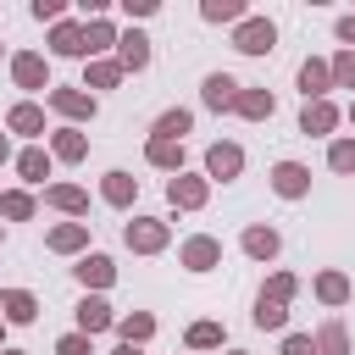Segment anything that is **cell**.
I'll list each match as a JSON object with an SVG mask.
<instances>
[{
    "label": "cell",
    "mask_w": 355,
    "mask_h": 355,
    "mask_svg": "<svg viewBox=\"0 0 355 355\" xmlns=\"http://www.w3.org/2000/svg\"><path fill=\"white\" fill-rule=\"evenodd\" d=\"M272 39H277V28L255 17V22H244V28H239V39H233V44H239L244 55H266V50H272Z\"/></svg>",
    "instance_id": "obj_1"
},
{
    "label": "cell",
    "mask_w": 355,
    "mask_h": 355,
    "mask_svg": "<svg viewBox=\"0 0 355 355\" xmlns=\"http://www.w3.org/2000/svg\"><path fill=\"white\" fill-rule=\"evenodd\" d=\"M305 183H311V172H305V166H294V161H283V166L272 172V189H277V194H288V200H300V194H305Z\"/></svg>",
    "instance_id": "obj_2"
},
{
    "label": "cell",
    "mask_w": 355,
    "mask_h": 355,
    "mask_svg": "<svg viewBox=\"0 0 355 355\" xmlns=\"http://www.w3.org/2000/svg\"><path fill=\"white\" fill-rule=\"evenodd\" d=\"M205 105H216V111H222V105H239V83H233L227 72H211V78H205Z\"/></svg>",
    "instance_id": "obj_3"
},
{
    "label": "cell",
    "mask_w": 355,
    "mask_h": 355,
    "mask_svg": "<svg viewBox=\"0 0 355 355\" xmlns=\"http://www.w3.org/2000/svg\"><path fill=\"white\" fill-rule=\"evenodd\" d=\"M205 166H211V178H233V172L244 166V155H239V144H216V150L205 155Z\"/></svg>",
    "instance_id": "obj_4"
},
{
    "label": "cell",
    "mask_w": 355,
    "mask_h": 355,
    "mask_svg": "<svg viewBox=\"0 0 355 355\" xmlns=\"http://www.w3.org/2000/svg\"><path fill=\"white\" fill-rule=\"evenodd\" d=\"M161 239H166L161 222H133V227H128V244H133V250H161Z\"/></svg>",
    "instance_id": "obj_5"
},
{
    "label": "cell",
    "mask_w": 355,
    "mask_h": 355,
    "mask_svg": "<svg viewBox=\"0 0 355 355\" xmlns=\"http://www.w3.org/2000/svg\"><path fill=\"white\" fill-rule=\"evenodd\" d=\"M216 255H222V250H216L211 239H189V244H183V261H189L194 272H205V266H216Z\"/></svg>",
    "instance_id": "obj_6"
},
{
    "label": "cell",
    "mask_w": 355,
    "mask_h": 355,
    "mask_svg": "<svg viewBox=\"0 0 355 355\" xmlns=\"http://www.w3.org/2000/svg\"><path fill=\"white\" fill-rule=\"evenodd\" d=\"M105 322H111V311H105V300H83V305H78V327H83V333H100Z\"/></svg>",
    "instance_id": "obj_7"
},
{
    "label": "cell",
    "mask_w": 355,
    "mask_h": 355,
    "mask_svg": "<svg viewBox=\"0 0 355 355\" xmlns=\"http://www.w3.org/2000/svg\"><path fill=\"white\" fill-rule=\"evenodd\" d=\"M172 200H178V205H200V200H205V183H200V178H172Z\"/></svg>",
    "instance_id": "obj_8"
},
{
    "label": "cell",
    "mask_w": 355,
    "mask_h": 355,
    "mask_svg": "<svg viewBox=\"0 0 355 355\" xmlns=\"http://www.w3.org/2000/svg\"><path fill=\"white\" fill-rule=\"evenodd\" d=\"M244 250H250V255H277V233H272V227H250V233H244Z\"/></svg>",
    "instance_id": "obj_9"
},
{
    "label": "cell",
    "mask_w": 355,
    "mask_h": 355,
    "mask_svg": "<svg viewBox=\"0 0 355 355\" xmlns=\"http://www.w3.org/2000/svg\"><path fill=\"white\" fill-rule=\"evenodd\" d=\"M122 61H128V67H144V61H150V39H144V33H128V39H122Z\"/></svg>",
    "instance_id": "obj_10"
},
{
    "label": "cell",
    "mask_w": 355,
    "mask_h": 355,
    "mask_svg": "<svg viewBox=\"0 0 355 355\" xmlns=\"http://www.w3.org/2000/svg\"><path fill=\"white\" fill-rule=\"evenodd\" d=\"M17 83L39 89V83H44V61H39V55H17Z\"/></svg>",
    "instance_id": "obj_11"
},
{
    "label": "cell",
    "mask_w": 355,
    "mask_h": 355,
    "mask_svg": "<svg viewBox=\"0 0 355 355\" xmlns=\"http://www.w3.org/2000/svg\"><path fill=\"white\" fill-rule=\"evenodd\" d=\"M327 128H333V105H327V100L305 105V133H327Z\"/></svg>",
    "instance_id": "obj_12"
},
{
    "label": "cell",
    "mask_w": 355,
    "mask_h": 355,
    "mask_svg": "<svg viewBox=\"0 0 355 355\" xmlns=\"http://www.w3.org/2000/svg\"><path fill=\"white\" fill-rule=\"evenodd\" d=\"M128 194H133V178L128 172H105V200L111 205H128Z\"/></svg>",
    "instance_id": "obj_13"
},
{
    "label": "cell",
    "mask_w": 355,
    "mask_h": 355,
    "mask_svg": "<svg viewBox=\"0 0 355 355\" xmlns=\"http://www.w3.org/2000/svg\"><path fill=\"white\" fill-rule=\"evenodd\" d=\"M300 89H305V94H322V89H327V67H322V61H305V72H300Z\"/></svg>",
    "instance_id": "obj_14"
},
{
    "label": "cell",
    "mask_w": 355,
    "mask_h": 355,
    "mask_svg": "<svg viewBox=\"0 0 355 355\" xmlns=\"http://www.w3.org/2000/svg\"><path fill=\"white\" fill-rule=\"evenodd\" d=\"M50 100H55L61 111H72V116H89V111H94V100H83V94H72V89H55Z\"/></svg>",
    "instance_id": "obj_15"
},
{
    "label": "cell",
    "mask_w": 355,
    "mask_h": 355,
    "mask_svg": "<svg viewBox=\"0 0 355 355\" xmlns=\"http://www.w3.org/2000/svg\"><path fill=\"white\" fill-rule=\"evenodd\" d=\"M78 277H83V283H111V261H105V255H89V261L78 266Z\"/></svg>",
    "instance_id": "obj_16"
},
{
    "label": "cell",
    "mask_w": 355,
    "mask_h": 355,
    "mask_svg": "<svg viewBox=\"0 0 355 355\" xmlns=\"http://www.w3.org/2000/svg\"><path fill=\"white\" fill-rule=\"evenodd\" d=\"M11 128H17V133H39V128H44V116H39L33 105H17V111H11Z\"/></svg>",
    "instance_id": "obj_17"
},
{
    "label": "cell",
    "mask_w": 355,
    "mask_h": 355,
    "mask_svg": "<svg viewBox=\"0 0 355 355\" xmlns=\"http://www.w3.org/2000/svg\"><path fill=\"white\" fill-rule=\"evenodd\" d=\"M155 133H161V139H178V133H189V111H166V116L155 122Z\"/></svg>",
    "instance_id": "obj_18"
},
{
    "label": "cell",
    "mask_w": 355,
    "mask_h": 355,
    "mask_svg": "<svg viewBox=\"0 0 355 355\" xmlns=\"http://www.w3.org/2000/svg\"><path fill=\"white\" fill-rule=\"evenodd\" d=\"M150 161H155V166H178V161H183V150H178L172 139H155V144H150Z\"/></svg>",
    "instance_id": "obj_19"
},
{
    "label": "cell",
    "mask_w": 355,
    "mask_h": 355,
    "mask_svg": "<svg viewBox=\"0 0 355 355\" xmlns=\"http://www.w3.org/2000/svg\"><path fill=\"white\" fill-rule=\"evenodd\" d=\"M6 316L11 322H33V294H6Z\"/></svg>",
    "instance_id": "obj_20"
},
{
    "label": "cell",
    "mask_w": 355,
    "mask_h": 355,
    "mask_svg": "<svg viewBox=\"0 0 355 355\" xmlns=\"http://www.w3.org/2000/svg\"><path fill=\"white\" fill-rule=\"evenodd\" d=\"M255 322H261V327H283V300H266V294H261V305H255Z\"/></svg>",
    "instance_id": "obj_21"
},
{
    "label": "cell",
    "mask_w": 355,
    "mask_h": 355,
    "mask_svg": "<svg viewBox=\"0 0 355 355\" xmlns=\"http://www.w3.org/2000/svg\"><path fill=\"white\" fill-rule=\"evenodd\" d=\"M189 344L194 349H211V344H222V327L216 322H200V327H189Z\"/></svg>",
    "instance_id": "obj_22"
},
{
    "label": "cell",
    "mask_w": 355,
    "mask_h": 355,
    "mask_svg": "<svg viewBox=\"0 0 355 355\" xmlns=\"http://www.w3.org/2000/svg\"><path fill=\"white\" fill-rule=\"evenodd\" d=\"M55 50L61 55H83V33L78 28H55Z\"/></svg>",
    "instance_id": "obj_23"
},
{
    "label": "cell",
    "mask_w": 355,
    "mask_h": 355,
    "mask_svg": "<svg viewBox=\"0 0 355 355\" xmlns=\"http://www.w3.org/2000/svg\"><path fill=\"white\" fill-rule=\"evenodd\" d=\"M239 111L244 116H272V94H239Z\"/></svg>",
    "instance_id": "obj_24"
},
{
    "label": "cell",
    "mask_w": 355,
    "mask_h": 355,
    "mask_svg": "<svg viewBox=\"0 0 355 355\" xmlns=\"http://www.w3.org/2000/svg\"><path fill=\"white\" fill-rule=\"evenodd\" d=\"M150 327H155L150 316H128V322H122V344H139V338H150Z\"/></svg>",
    "instance_id": "obj_25"
},
{
    "label": "cell",
    "mask_w": 355,
    "mask_h": 355,
    "mask_svg": "<svg viewBox=\"0 0 355 355\" xmlns=\"http://www.w3.org/2000/svg\"><path fill=\"white\" fill-rule=\"evenodd\" d=\"M327 161H333V166H338V172H355V139H338V144H333V155H327Z\"/></svg>",
    "instance_id": "obj_26"
},
{
    "label": "cell",
    "mask_w": 355,
    "mask_h": 355,
    "mask_svg": "<svg viewBox=\"0 0 355 355\" xmlns=\"http://www.w3.org/2000/svg\"><path fill=\"white\" fill-rule=\"evenodd\" d=\"M316 288H322V300H333V305H338V300H344V294H349V283H344V277H338V272H327V277H322V283H316Z\"/></svg>",
    "instance_id": "obj_27"
},
{
    "label": "cell",
    "mask_w": 355,
    "mask_h": 355,
    "mask_svg": "<svg viewBox=\"0 0 355 355\" xmlns=\"http://www.w3.org/2000/svg\"><path fill=\"white\" fill-rule=\"evenodd\" d=\"M55 155H61V161H78V155H83V139H78V133H61V139H55Z\"/></svg>",
    "instance_id": "obj_28"
},
{
    "label": "cell",
    "mask_w": 355,
    "mask_h": 355,
    "mask_svg": "<svg viewBox=\"0 0 355 355\" xmlns=\"http://www.w3.org/2000/svg\"><path fill=\"white\" fill-rule=\"evenodd\" d=\"M22 178H28V183L44 178V150H28V155H22Z\"/></svg>",
    "instance_id": "obj_29"
},
{
    "label": "cell",
    "mask_w": 355,
    "mask_h": 355,
    "mask_svg": "<svg viewBox=\"0 0 355 355\" xmlns=\"http://www.w3.org/2000/svg\"><path fill=\"white\" fill-rule=\"evenodd\" d=\"M50 244H55V250H78V244H83V227H55Z\"/></svg>",
    "instance_id": "obj_30"
},
{
    "label": "cell",
    "mask_w": 355,
    "mask_h": 355,
    "mask_svg": "<svg viewBox=\"0 0 355 355\" xmlns=\"http://www.w3.org/2000/svg\"><path fill=\"white\" fill-rule=\"evenodd\" d=\"M205 17H211V22H227V17H239V6H233V0H211Z\"/></svg>",
    "instance_id": "obj_31"
},
{
    "label": "cell",
    "mask_w": 355,
    "mask_h": 355,
    "mask_svg": "<svg viewBox=\"0 0 355 355\" xmlns=\"http://www.w3.org/2000/svg\"><path fill=\"white\" fill-rule=\"evenodd\" d=\"M100 44H111V28H105V22H94V28L83 33V50H100Z\"/></svg>",
    "instance_id": "obj_32"
},
{
    "label": "cell",
    "mask_w": 355,
    "mask_h": 355,
    "mask_svg": "<svg viewBox=\"0 0 355 355\" xmlns=\"http://www.w3.org/2000/svg\"><path fill=\"white\" fill-rule=\"evenodd\" d=\"M0 211H6V216H28L33 205H28V194H6V200H0Z\"/></svg>",
    "instance_id": "obj_33"
},
{
    "label": "cell",
    "mask_w": 355,
    "mask_h": 355,
    "mask_svg": "<svg viewBox=\"0 0 355 355\" xmlns=\"http://www.w3.org/2000/svg\"><path fill=\"white\" fill-rule=\"evenodd\" d=\"M55 355H89V338H83V333H72V338H61V344H55Z\"/></svg>",
    "instance_id": "obj_34"
},
{
    "label": "cell",
    "mask_w": 355,
    "mask_h": 355,
    "mask_svg": "<svg viewBox=\"0 0 355 355\" xmlns=\"http://www.w3.org/2000/svg\"><path fill=\"white\" fill-rule=\"evenodd\" d=\"M327 78H338V83H355V55H338V61H333V72H327Z\"/></svg>",
    "instance_id": "obj_35"
},
{
    "label": "cell",
    "mask_w": 355,
    "mask_h": 355,
    "mask_svg": "<svg viewBox=\"0 0 355 355\" xmlns=\"http://www.w3.org/2000/svg\"><path fill=\"white\" fill-rule=\"evenodd\" d=\"M50 200H55V205H67V211H78V205H83V194H78V189H50Z\"/></svg>",
    "instance_id": "obj_36"
},
{
    "label": "cell",
    "mask_w": 355,
    "mask_h": 355,
    "mask_svg": "<svg viewBox=\"0 0 355 355\" xmlns=\"http://www.w3.org/2000/svg\"><path fill=\"white\" fill-rule=\"evenodd\" d=\"M283 355H316V344H311V338H305V333H294V338H288V344H283Z\"/></svg>",
    "instance_id": "obj_37"
},
{
    "label": "cell",
    "mask_w": 355,
    "mask_h": 355,
    "mask_svg": "<svg viewBox=\"0 0 355 355\" xmlns=\"http://www.w3.org/2000/svg\"><path fill=\"white\" fill-rule=\"evenodd\" d=\"M322 349H327V355H344V327H327V333H322Z\"/></svg>",
    "instance_id": "obj_38"
},
{
    "label": "cell",
    "mask_w": 355,
    "mask_h": 355,
    "mask_svg": "<svg viewBox=\"0 0 355 355\" xmlns=\"http://www.w3.org/2000/svg\"><path fill=\"white\" fill-rule=\"evenodd\" d=\"M89 78H94V83H100V89H111V83H116V67H94V72H89Z\"/></svg>",
    "instance_id": "obj_39"
},
{
    "label": "cell",
    "mask_w": 355,
    "mask_h": 355,
    "mask_svg": "<svg viewBox=\"0 0 355 355\" xmlns=\"http://www.w3.org/2000/svg\"><path fill=\"white\" fill-rule=\"evenodd\" d=\"M338 39H349V44H355V17H344V22H338Z\"/></svg>",
    "instance_id": "obj_40"
},
{
    "label": "cell",
    "mask_w": 355,
    "mask_h": 355,
    "mask_svg": "<svg viewBox=\"0 0 355 355\" xmlns=\"http://www.w3.org/2000/svg\"><path fill=\"white\" fill-rule=\"evenodd\" d=\"M116 355H139V349H133V344H122V349H116Z\"/></svg>",
    "instance_id": "obj_41"
},
{
    "label": "cell",
    "mask_w": 355,
    "mask_h": 355,
    "mask_svg": "<svg viewBox=\"0 0 355 355\" xmlns=\"http://www.w3.org/2000/svg\"><path fill=\"white\" fill-rule=\"evenodd\" d=\"M0 155H6V139H0Z\"/></svg>",
    "instance_id": "obj_42"
}]
</instances>
